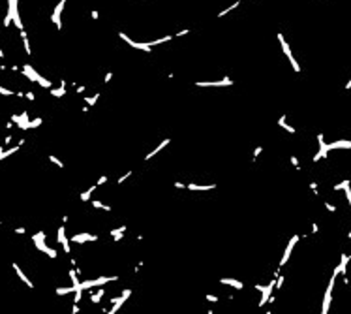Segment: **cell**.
Segmentation results:
<instances>
[{
  "label": "cell",
  "instance_id": "1",
  "mask_svg": "<svg viewBox=\"0 0 351 314\" xmlns=\"http://www.w3.org/2000/svg\"><path fill=\"white\" fill-rule=\"evenodd\" d=\"M113 280H118V276H100V279H94V280H85L79 284V290H88V288H94V286H103L107 282H113Z\"/></svg>",
  "mask_w": 351,
  "mask_h": 314
},
{
  "label": "cell",
  "instance_id": "2",
  "mask_svg": "<svg viewBox=\"0 0 351 314\" xmlns=\"http://www.w3.org/2000/svg\"><path fill=\"white\" fill-rule=\"evenodd\" d=\"M32 239H34V243H36V246H38L39 250H43L47 256H51V258H57V250H53V248H49V246L43 245V239H45V233H43V231H39V233L32 235Z\"/></svg>",
  "mask_w": 351,
  "mask_h": 314
},
{
  "label": "cell",
  "instance_id": "3",
  "mask_svg": "<svg viewBox=\"0 0 351 314\" xmlns=\"http://www.w3.org/2000/svg\"><path fill=\"white\" fill-rule=\"evenodd\" d=\"M278 40H280V45H282L284 53L287 55L289 62H291V66H293V70H295V71H301V68H299V62H297V60H295V56L291 55V49H289V45L286 43V40H284V36H282V34H278Z\"/></svg>",
  "mask_w": 351,
  "mask_h": 314
},
{
  "label": "cell",
  "instance_id": "4",
  "mask_svg": "<svg viewBox=\"0 0 351 314\" xmlns=\"http://www.w3.org/2000/svg\"><path fill=\"white\" fill-rule=\"evenodd\" d=\"M338 275H332V279H330L329 286H327V292H325V299H323V314L329 312V305H330V297H332V288H334V280H336Z\"/></svg>",
  "mask_w": 351,
  "mask_h": 314
},
{
  "label": "cell",
  "instance_id": "5",
  "mask_svg": "<svg viewBox=\"0 0 351 314\" xmlns=\"http://www.w3.org/2000/svg\"><path fill=\"white\" fill-rule=\"evenodd\" d=\"M197 87H229V85H233V81L231 79H220V81H199V83H195Z\"/></svg>",
  "mask_w": 351,
  "mask_h": 314
},
{
  "label": "cell",
  "instance_id": "6",
  "mask_svg": "<svg viewBox=\"0 0 351 314\" xmlns=\"http://www.w3.org/2000/svg\"><path fill=\"white\" fill-rule=\"evenodd\" d=\"M274 286H276V280H271L265 288H263V295H261V301H259V307H263V305L268 301V297L272 295V288H274Z\"/></svg>",
  "mask_w": 351,
  "mask_h": 314
},
{
  "label": "cell",
  "instance_id": "7",
  "mask_svg": "<svg viewBox=\"0 0 351 314\" xmlns=\"http://www.w3.org/2000/svg\"><path fill=\"white\" fill-rule=\"evenodd\" d=\"M299 241V235H293L291 237V241H289V245H287V248L284 250V258H282V261H280V267L282 265H286V261L289 260V256H291V250H293V246H295V243Z\"/></svg>",
  "mask_w": 351,
  "mask_h": 314
},
{
  "label": "cell",
  "instance_id": "8",
  "mask_svg": "<svg viewBox=\"0 0 351 314\" xmlns=\"http://www.w3.org/2000/svg\"><path fill=\"white\" fill-rule=\"evenodd\" d=\"M317 143H319V152L314 156V160H319V158L327 156V152H329V149H327V143L323 141V134H319V136H317Z\"/></svg>",
  "mask_w": 351,
  "mask_h": 314
},
{
  "label": "cell",
  "instance_id": "9",
  "mask_svg": "<svg viewBox=\"0 0 351 314\" xmlns=\"http://www.w3.org/2000/svg\"><path fill=\"white\" fill-rule=\"evenodd\" d=\"M64 4H66V0H60V2H58V6L55 8V12H53V17H51V19H53V23L57 25V28H60V27H62V25H60V13H62V8H64Z\"/></svg>",
  "mask_w": 351,
  "mask_h": 314
},
{
  "label": "cell",
  "instance_id": "10",
  "mask_svg": "<svg viewBox=\"0 0 351 314\" xmlns=\"http://www.w3.org/2000/svg\"><path fill=\"white\" fill-rule=\"evenodd\" d=\"M98 235H90V233H79V235H73L72 241L73 243H83V241H96Z\"/></svg>",
  "mask_w": 351,
  "mask_h": 314
},
{
  "label": "cell",
  "instance_id": "11",
  "mask_svg": "<svg viewBox=\"0 0 351 314\" xmlns=\"http://www.w3.org/2000/svg\"><path fill=\"white\" fill-rule=\"evenodd\" d=\"M329 151H332V149H351V141H345V139H340V141H334L330 143V145H327Z\"/></svg>",
  "mask_w": 351,
  "mask_h": 314
},
{
  "label": "cell",
  "instance_id": "12",
  "mask_svg": "<svg viewBox=\"0 0 351 314\" xmlns=\"http://www.w3.org/2000/svg\"><path fill=\"white\" fill-rule=\"evenodd\" d=\"M347 261H349V256L347 254H342V261H340V265L334 269V275H340V273H344L345 275V267H347Z\"/></svg>",
  "mask_w": 351,
  "mask_h": 314
},
{
  "label": "cell",
  "instance_id": "13",
  "mask_svg": "<svg viewBox=\"0 0 351 314\" xmlns=\"http://www.w3.org/2000/svg\"><path fill=\"white\" fill-rule=\"evenodd\" d=\"M13 269H15V271H17V275H19V279H21V280H23V282H24V284H27L28 288H34V284H32V282H30V280L27 279V275H24V273L21 271V267H19L17 263H13Z\"/></svg>",
  "mask_w": 351,
  "mask_h": 314
},
{
  "label": "cell",
  "instance_id": "14",
  "mask_svg": "<svg viewBox=\"0 0 351 314\" xmlns=\"http://www.w3.org/2000/svg\"><path fill=\"white\" fill-rule=\"evenodd\" d=\"M220 282H222V284H227V286H235V288H238V290H242V288H244L242 282L240 280H235V279H222Z\"/></svg>",
  "mask_w": 351,
  "mask_h": 314
},
{
  "label": "cell",
  "instance_id": "15",
  "mask_svg": "<svg viewBox=\"0 0 351 314\" xmlns=\"http://www.w3.org/2000/svg\"><path fill=\"white\" fill-rule=\"evenodd\" d=\"M188 190H214L216 184H207V186H201V184H186Z\"/></svg>",
  "mask_w": 351,
  "mask_h": 314
},
{
  "label": "cell",
  "instance_id": "16",
  "mask_svg": "<svg viewBox=\"0 0 351 314\" xmlns=\"http://www.w3.org/2000/svg\"><path fill=\"white\" fill-rule=\"evenodd\" d=\"M169 143H171V139H164V141H162V143H160V145H158V147L154 149V151H152V152H149V154H146V160H149V158H152V156H154V154H156V152H160V151H162V149H164L165 145H169Z\"/></svg>",
  "mask_w": 351,
  "mask_h": 314
},
{
  "label": "cell",
  "instance_id": "17",
  "mask_svg": "<svg viewBox=\"0 0 351 314\" xmlns=\"http://www.w3.org/2000/svg\"><path fill=\"white\" fill-rule=\"evenodd\" d=\"M278 124L282 126V128H284V130H286V132H289V134H295V128H293V126H289V124H286V117H284V115L280 117Z\"/></svg>",
  "mask_w": 351,
  "mask_h": 314
},
{
  "label": "cell",
  "instance_id": "18",
  "mask_svg": "<svg viewBox=\"0 0 351 314\" xmlns=\"http://www.w3.org/2000/svg\"><path fill=\"white\" fill-rule=\"evenodd\" d=\"M124 231H126V226H122V228H118V230H113V231H111V235H113L115 241H120L122 237H124V235H122Z\"/></svg>",
  "mask_w": 351,
  "mask_h": 314
},
{
  "label": "cell",
  "instance_id": "19",
  "mask_svg": "<svg viewBox=\"0 0 351 314\" xmlns=\"http://www.w3.org/2000/svg\"><path fill=\"white\" fill-rule=\"evenodd\" d=\"M96 188H98V184H94V186H90L88 190H85V192L81 194V201H88V199H90V194H92Z\"/></svg>",
  "mask_w": 351,
  "mask_h": 314
},
{
  "label": "cell",
  "instance_id": "20",
  "mask_svg": "<svg viewBox=\"0 0 351 314\" xmlns=\"http://www.w3.org/2000/svg\"><path fill=\"white\" fill-rule=\"evenodd\" d=\"M70 280H72V284L79 290V284H81V280L77 279V271H73V269H70Z\"/></svg>",
  "mask_w": 351,
  "mask_h": 314
},
{
  "label": "cell",
  "instance_id": "21",
  "mask_svg": "<svg viewBox=\"0 0 351 314\" xmlns=\"http://www.w3.org/2000/svg\"><path fill=\"white\" fill-rule=\"evenodd\" d=\"M36 81H38V83H39V85H42V87H43V89H51V83H49V81H47V79H45V77H42V75H39V74L36 75Z\"/></svg>",
  "mask_w": 351,
  "mask_h": 314
},
{
  "label": "cell",
  "instance_id": "22",
  "mask_svg": "<svg viewBox=\"0 0 351 314\" xmlns=\"http://www.w3.org/2000/svg\"><path fill=\"white\" fill-rule=\"evenodd\" d=\"M103 293H105L103 290H98V292H94V293H92V297H90V301H92V303H98V301L101 299V297H103Z\"/></svg>",
  "mask_w": 351,
  "mask_h": 314
},
{
  "label": "cell",
  "instance_id": "23",
  "mask_svg": "<svg viewBox=\"0 0 351 314\" xmlns=\"http://www.w3.org/2000/svg\"><path fill=\"white\" fill-rule=\"evenodd\" d=\"M21 40H23V43H24V51L30 55V45H28V38H27V32H24V30H21Z\"/></svg>",
  "mask_w": 351,
  "mask_h": 314
},
{
  "label": "cell",
  "instance_id": "24",
  "mask_svg": "<svg viewBox=\"0 0 351 314\" xmlns=\"http://www.w3.org/2000/svg\"><path fill=\"white\" fill-rule=\"evenodd\" d=\"M72 292H77V288L70 286V288H58L57 290V293H60V295H62V293H72Z\"/></svg>",
  "mask_w": 351,
  "mask_h": 314
},
{
  "label": "cell",
  "instance_id": "25",
  "mask_svg": "<svg viewBox=\"0 0 351 314\" xmlns=\"http://www.w3.org/2000/svg\"><path fill=\"white\" fill-rule=\"evenodd\" d=\"M64 92H66L64 87H60V89H51V94L53 96H64Z\"/></svg>",
  "mask_w": 351,
  "mask_h": 314
},
{
  "label": "cell",
  "instance_id": "26",
  "mask_svg": "<svg viewBox=\"0 0 351 314\" xmlns=\"http://www.w3.org/2000/svg\"><path fill=\"white\" fill-rule=\"evenodd\" d=\"M238 4H240V2H235V4H231V6L227 8V9H223V12H220V17H223L225 13H229V12H233L235 8H238Z\"/></svg>",
  "mask_w": 351,
  "mask_h": 314
},
{
  "label": "cell",
  "instance_id": "27",
  "mask_svg": "<svg viewBox=\"0 0 351 314\" xmlns=\"http://www.w3.org/2000/svg\"><path fill=\"white\" fill-rule=\"evenodd\" d=\"M57 241H58L60 245H62L64 241H66V235H64V228H58V235H57Z\"/></svg>",
  "mask_w": 351,
  "mask_h": 314
},
{
  "label": "cell",
  "instance_id": "28",
  "mask_svg": "<svg viewBox=\"0 0 351 314\" xmlns=\"http://www.w3.org/2000/svg\"><path fill=\"white\" fill-rule=\"evenodd\" d=\"M100 98V94H94V96H90V98H85V102H86V105H94L96 104V100Z\"/></svg>",
  "mask_w": 351,
  "mask_h": 314
},
{
  "label": "cell",
  "instance_id": "29",
  "mask_svg": "<svg viewBox=\"0 0 351 314\" xmlns=\"http://www.w3.org/2000/svg\"><path fill=\"white\" fill-rule=\"evenodd\" d=\"M92 205H94V207H96V209H103V211H111V207H109V205H103V203H101V201H92Z\"/></svg>",
  "mask_w": 351,
  "mask_h": 314
},
{
  "label": "cell",
  "instance_id": "30",
  "mask_svg": "<svg viewBox=\"0 0 351 314\" xmlns=\"http://www.w3.org/2000/svg\"><path fill=\"white\" fill-rule=\"evenodd\" d=\"M349 186V181H344V183H340V184H334V190H344V188H347Z\"/></svg>",
  "mask_w": 351,
  "mask_h": 314
},
{
  "label": "cell",
  "instance_id": "31",
  "mask_svg": "<svg viewBox=\"0 0 351 314\" xmlns=\"http://www.w3.org/2000/svg\"><path fill=\"white\" fill-rule=\"evenodd\" d=\"M81 299H83V290H77L75 292V297H73V303H79Z\"/></svg>",
  "mask_w": 351,
  "mask_h": 314
},
{
  "label": "cell",
  "instance_id": "32",
  "mask_svg": "<svg viewBox=\"0 0 351 314\" xmlns=\"http://www.w3.org/2000/svg\"><path fill=\"white\" fill-rule=\"evenodd\" d=\"M49 160H51V162H53V164H57V166H58V167H64V164H62V162H60V160H58V158H57V156H49Z\"/></svg>",
  "mask_w": 351,
  "mask_h": 314
},
{
  "label": "cell",
  "instance_id": "33",
  "mask_svg": "<svg viewBox=\"0 0 351 314\" xmlns=\"http://www.w3.org/2000/svg\"><path fill=\"white\" fill-rule=\"evenodd\" d=\"M42 124V119H34L32 122H28V128H36V126H39Z\"/></svg>",
  "mask_w": 351,
  "mask_h": 314
},
{
  "label": "cell",
  "instance_id": "34",
  "mask_svg": "<svg viewBox=\"0 0 351 314\" xmlns=\"http://www.w3.org/2000/svg\"><path fill=\"white\" fill-rule=\"evenodd\" d=\"M105 183H107V175H101V177L98 179V183H96V184L100 186V184H105Z\"/></svg>",
  "mask_w": 351,
  "mask_h": 314
},
{
  "label": "cell",
  "instance_id": "35",
  "mask_svg": "<svg viewBox=\"0 0 351 314\" xmlns=\"http://www.w3.org/2000/svg\"><path fill=\"white\" fill-rule=\"evenodd\" d=\"M0 94H6V96H11L13 92L11 90H8V89H4V87H0Z\"/></svg>",
  "mask_w": 351,
  "mask_h": 314
},
{
  "label": "cell",
  "instance_id": "36",
  "mask_svg": "<svg viewBox=\"0 0 351 314\" xmlns=\"http://www.w3.org/2000/svg\"><path fill=\"white\" fill-rule=\"evenodd\" d=\"M62 246H64V252H66V254H70V243H68V239L62 243Z\"/></svg>",
  "mask_w": 351,
  "mask_h": 314
},
{
  "label": "cell",
  "instance_id": "37",
  "mask_svg": "<svg viewBox=\"0 0 351 314\" xmlns=\"http://www.w3.org/2000/svg\"><path fill=\"white\" fill-rule=\"evenodd\" d=\"M284 284V276H276V288H282Z\"/></svg>",
  "mask_w": 351,
  "mask_h": 314
},
{
  "label": "cell",
  "instance_id": "38",
  "mask_svg": "<svg viewBox=\"0 0 351 314\" xmlns=\"http://www.w3.org/2000/svg\"><path fill=\"white\" fill-rule=\"evenodd\" d=\"M261 151H263V147H257L256 151H253V160H256V158L259 156V154H261Z\"/></svg>",
  "mask_w": 351,
  "mask_h": 314
},
{
  "label": "cell",
  "instance_id": "39",
  "mask_svg": "<svg viewBox=\"0 0 351 314\" xmlns=\"http://www.w3.org/2000/svg\"><path fill=\"white\" fill-rule=\"evenodd\" d=\"M344 190H345V196H347V201H349V205H351V190H349V186L344 188Z\"/></svg>",
  "mask_w": 351,
  "mask_h": 314
},
{
  "label": "cell",
  "instance_id": "40",
  "mask_svg": "<svg viewBox=\"0 0 351 314\" xmlns=\"http://www.w3.org/2000/svg\"><path fill=\"white\" fill-rule=\"evenodd\" d=\"M130 175H131V171H128V173H124V175H122V177L118 179V183H122V181H126V179H128V177H130Z\"/></svg>",
  "mask_w": 351,
  "mask_h": 314
},
{
  "label": "cell",
  "instance_id": "41",
  "mask_svg": "<svg viewBox=\"0 0 351 314\" xmlns=\"http://www.w3.org/2000/svg\"><path fill=\"white\" fill-rule=\"evenodd\" d=\"M310 188L314 190V194H317V192H319V190H317V184H315V183H310Z\"/></svg>",
  "mask_w": 351,
  "mask_h": 314
},
{
  "label": "cell",
  "instance_id": "42",
  "mask_svg": "<svg viewBox=\"0 0 351 314\" xmlns=\"http://www.w3.org/2000/svg\"><path fill=\"white\" fill-rule=\"evenodd\" d=\"M325 207H327L330 213H334V211H336V207H334V205H330V203H325Z\"/></svg>",
  "mask_w": 351,
  "mask_h": 314
},
{
  "label": "cell",
  "instance_id": "43",
  "mask_svg": "<svg viewBox=\"0 0 351 314\" xmlns=\"http://www.w3.org/2000/svg\"><path fill=\"white\" fill-rule=\"evenodd\" d=\"M207 301H212V303H216V301H218V297H216V295H207Z\"/></svg>",
  "mask_w": 351,
  "mask_h": 314
},
{
  "label": "cell",
  "instance_id": "44",
  "mask_svg": "<svg viewBox=\"0 0 351 314\" xmlns=\"http://www.w3.org/2000/svg\"><path fill=\"white\" fill-rule=\"evenodd\" d=\"M291 164L295 167H299V160H297V156H291Z\"/></svg>",
  "mask_w": 351,
  "mask_h": 314
},
{
  "label": "cell",
  "instance_id": "45",
  "mask_svg": "<svg viewBox=\"0 0 351 314\" xmlns=\"http://www.w3.org/2000/svg\"><path fill=\"white\" fill-rule=\"evenodd\" d=\"M72 312H73V314H77V312H79V305H77V303H73V307H72Z\"/></svg>",
  "mask_w": 351,
  "mask_h": 314
},
{
  "label": "cell",
  "instance_id": "46",
  "mask_svg": "<svg viewBox=\"0 0 351 314\" xmlns=\"http://www.w3.org/2000/svg\"><path fill=\"white\" fill-rule=\"evenodd\" d=\"M111 77H113V74H111V71H109V74L105 75V83H109V81H111Z\"/></svg>",
  "mask_w": 351,
  "mask_h": 314
},
{
  "label": "cell",
  "instance_id": "47",
  "mask_svg": "<svg viewBox=\"0 0 351 314\" xmlns=\"http://www.w3.org/2000/svg\"><path fill=\"white\" fill-rule=\"evenodd\" d=\"M175 186H177V188H186V184H182V183H175Z\"/></svg>",
  "mask_w": 351,
  "mask_h": 314
},
{
  "label": "cell",
  "instance_id": "48",
  "mask_svg": "<svg viewBox=\"0 0 351 314\" xmlns=\"http://www.w3.org/2000/svg\"><path fill=\"white\" fill-rule=\"evenodd\" d=\"M345 89H351V79L347 81V85H345Z\"/></svg>",
  "mask_w": 351,
  "mask_h": 314
},
{
  "label": "cell",
  "instance_id": "49",
  "mask_svg": "<svg viewBox=\"0 0 351 314\" xmlns=\"http://www.w3.org/2000/svg\"><path fill=\"white\" fill-rule=\"evenodd\" d=\"M347 237H349V239H351V231H349V235H347Z\"/></svg>",
  "mask_w": 351,
  "mask_h": 314
}]
</instances>
